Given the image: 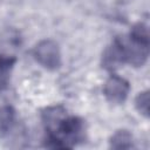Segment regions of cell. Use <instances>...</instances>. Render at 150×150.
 Masks as SVG:
<instances>
[{
	"instance_id": "9",
	"label": "cell",
	"mask_w": 150,
	"mask_h": 150,
	"mask_svg": "<svg viewBox=\"0 0 150 150\" xmlns=\"http://www.w3.org/2000/svg\"><path fill=\"white\" fill-rule=\"evenodd\" d=\"M134 145V137L131 132L128 130H117L115 131L110 139H109V146L111 149H130Z\"/></svg>"
},
{
	"instance_id": "10",
	"label": "cell",
	"mask_w": 150,
	"mask_h": 150,
	"mask_svg": "<svg viewBox=\"0 0 150 150\" xmlns=\"http://www.w3.org/2000/svg\"><path fill=\"white\" fill-rule=\"evenodd\" d=\"M149 102H150V97L148 90L138 93V95L135 98V107L137 111L146 118L149 117Z\"/></svg>"
},
{
	"instance_id": "8",
	"label": "cell",
	"mask_w": 150,
	"mask_h": 150,
	"mask_svg": "<svg viewBox=\"0 0 150 150\" xmlns=\"http://www.w3.org/2000/svg\"><path fill=\"white\" fill-rule=\"evenodd\" d=\"M16 114L13 107L2 105L0 107V136H6L11 132L15 124Z\"/></svg>"
},
{
	"instance_id": "5",
	"label": "cell",
	"mask_w": 150,
	"mask_h": 150,
	"mask_svg": "<svg viewBox=\"0 0 150 150\" xmlns=\"http://www.w3.org/2000/svg\"><path fill=\"white\" fill-rule=\"evenodd\" d=\"M123 47L120 38H116L112 43L104 50L102 55V64L108 70H114L120 66L124 64Z\"/></svg>"
},
{
	"instance_id": "6",
	"label": "cell",
	"mask_w": 150,
	"mask_h": 150,
	"mask_svg": "<svg viewBox=\"0 0 150 150\" xmlns=\"http://www.w3.org/2000/svg\"><path fill=\"white\" fill-rule=\"evenodd\" d=\"M67 115V111L61 105H52V107H48L46 108L43 111H42V115H41V118H42V123L45 125V129L46 131H50L53 130L56 124Z\"/></svg>"
},
{
	"instance_id": "1",
	"label": "cell",
	"mask_w": 150,
	"mask_h": 150,
	"mask_svg": "<svg viewBox=\"0 0 150 150\" xmlns=\"http://www.w3.org/2000/svg\"><path fill=\"white\" fill-rule=\"evenodd\" d=\"M84 139V121L77 116H69L67 114L53 130L47 132L46 146L53 149L74 148L77 143H81Z\"/></svg>"
},
{
	"instance_id": "2",
	"label": "cell",
	"mask_w": 150,
	"mask_h": 150,
	"mask_svg": "<svg viewBox=\"0 0 150 150\" xmlns=\"http://www.w3.org/2000/svg\"><path fill=\"white\" fill-rule=\"evenodd\" d=\"M123 47L124 62L132 67H142L149 57V29L143 22L132 26L128 36L120 38Z\"/></svg>"
},
{
	"instance_id": "3",
	"label": "cell",
	"mask_w": 150,
	"mask_h": 150,
	"mask_svg": "<svg viewBox=\"0 0 150 150\" xmlns=\"http://www.w3.org/2000/svg\"><path fill=\"white\" fill-rule=\"evenodd\" d=\"M34 59L48 70H55L61 66V52L59 45L50 39L41 40L33 49Z\"/></svg>"
},
{
	"instance_id": "4",
	"label": "cell",
	"mask_w": 150,
	"mask_h": 150,
	"mask_svg": "<svg viewBox=\"0 0 150 150\" xmlns=\"http://www.w3.org/2000/svg\"><path fill=\"white\" fill-rule=\"evenodd\" d=\"M130 91L129 82L118 75H110L103 86V94L111 103H123Z\"/></svg>"
},
{
	"instance_id": "7",
	"label": "cell",
	"mask_w": 150,
	"mask_h": 150,
	"mask_svg": "<svg viewBox=\"0 0 150 150\" xmlns=\"http://www.w3.org/2000/svg\"><path fill=\"white\" fill-rule=\"evenodd\" d=\"M15 62L16 59L14 56L0 55V93L8 87Z\"/></svg>"
}]
</instances>
